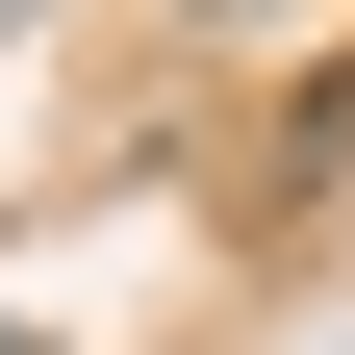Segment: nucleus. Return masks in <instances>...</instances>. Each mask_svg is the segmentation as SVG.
I'll return each instance as SVG.
<instances>
[{
	"label": "nucleus",
	"instance_id": "obj_1",
	"mask_svg": "<svg viewBox=\"0 0 355 355\" xmlns=\"http://www.w3.org/2000/svg\"><path fill=\"white\" fill-rule=\"evenodd\" d=\"M0 26H51V0H0Z\"/></svg>",
	"mask_w": 355,
	"mask_h": 355
},
{
	"label": "nucleus",
	"instance_id": "obj_2",
	"mask_svg": "<svg viewBox=\"0 0 355 355\" xmlns=\"http://www.w3.org/2000/svg\"><path fill=\"white\" fill-rule=\"evenodd\" d=\"M0 355H26V330H0Z\"/></svg>",
	"mask_w": 355,
	"mask_h": 355
}]
</instances>
